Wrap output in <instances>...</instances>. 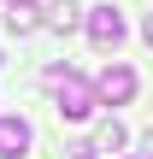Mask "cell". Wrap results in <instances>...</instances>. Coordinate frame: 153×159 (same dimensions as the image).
<instances>
[{"instance_id": "1", "label": "cell", "mask_w": 153, "mask_h": 159, "mask_svg": "<svg viewBox=\"0 0 153 159\" xmlns=\"http://www.w3.org/2000/svg\"><path fill=\"white\" fill-rule=\"evenodd\" d=\"M41 83H47V94L59 100V118H71V124H83V118L100 106V100H94V83H83L71 65H47Z\"/></svg>"}, {"instance_id": "2", "label": "cell", "mask_w": 153, "mask_h": 159, "mask_svg": "<svg viewBox=\"0 0 153 159\" xmlns=\"http://www.w3.org/2000/svg\"><path fill=\"white\" fill-rule=\"evenodd\" d=\"M88 41L112 53V47L124 41V12H118V6H94V12H88Z\"/></svg>"}, {"instance_id": "3", "label": "cell", "mask_w": 153, "mask_h": 159, "mask_svg": "<svg viewBox=\"0 0 153 159\" xmlns=\"http://www.w3.org/2000/svg\"><path fill=\"white\" fill-rule=\"evenodd\" d=\"M136 94V71L130 65H106L100 77H94V100H112V106H124Z\"/></svg>"}, {"instance_id": "4", "label": "cell", "mask_w": 153, "mask_h": 159, "mask_svg": "<svg viewBox=\"0 0 153 159\" xmlns=\"http://www.w3.org/2000/svg\"><path fill=\"white\" fill-rule=\"evenodd\" d=\"M29 142H35L29 118H0V159H18V153H29Z\"/></svg>"}, {"instance_id": "5", "label": "cell", "mask_w": 153, "mask_h": 159, "mask_svg": "<svg viewBox=\"0 0 153 159\" xmlns=\"http://www.w3.org/2000/svg\"><path fill=\"white\" fill-rule=\"evenodd\" d=\"M124 142H130V130H124V124H118V118H106V124H100V130H94V142H88V148H94V153H118V148H124Z\"/></svg>"}, {"instance_id": "6", "label": "cell", "mask_w": 153, "mask_h": 159, "mask_svg": "<svg viewBox=\"0 0 153 159\" xmlns=\"http://www.w3.org/2000/svg\"><path fill=\"white\" fill-rule=\"evenodd\" d=\"M6 24H12V35H29L41 18H35V6H29V0H12V6H6Z\"/></svg>"}, {"instance_id": "7", "label": "cell", "mask_w": 153, "mask_h": 159, "mask_svg": "<svg viewBox=\"0 0 153 159\" xmlns=\"http://www.w3.org/2000/svg\"><path fill=\"white\" fill-rule=\"evenodd\" d=\"M47 30H59V35H65V30H77V6H71V0H59V6L47 12Z\"/></svg>"}, {"instance_id": "8", "label": "cell", "mask_w": 153, "mask_h": 159, "mask_svg": "<svg viewBox=\"0 0 153 159\" xmlns=\"http://www.w3.org/2000/svg\"><path fill=\"white\" fill-rule=\"evenodd\" d=\"M65 159H100L94 148H65Z\"/></svg>"}, {"instance_id": "9", "label": "cell", "mask_w": 153, "mask_h": 159, "mask_svg": "<svg viewBox=\"0 0 153 159\" xmlns=\"http://www.w3.org/2000/svg\"><path fill=\"white\" fill-rule=\"evenodd\" d=\"M147 41H153V18H147Z\"/></svg>"}, {"instance_id": "10", "label": "cell", "mask_w": 153, "mask_h": 159, "mask_svg": "<svg viewBox=\"0 0 153 159\" xmlns=\"http://www.w3.org/2000/svg\"><path fill=\"white\" fill-rule=\"evenodd\" d=\"M147 159H153V136H147Z\"/></svg>"}]
</instances>
